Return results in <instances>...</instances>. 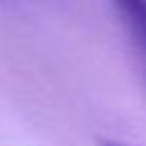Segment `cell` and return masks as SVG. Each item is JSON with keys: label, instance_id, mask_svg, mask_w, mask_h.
I'll list each match as a JSON object with an SVG mask.
<instances>
[{"label": "cell", "instance_id": "cell-1", "mask_svg": "<svg viewBox=\"0 0 146 146\" xmlns=\"http://www.w3.org/2000/svg\"><path fill=\"white\" fill-rule=\"evenodd\" d=\"M135 46L146 55V0H110Z\"/></svg>", "mask_w": 146, "mask_h": 146}, {"label": "cell", "instance_id": "cell-2", "mask_svg": "<svg viewBox=\"0 0 146 146\" xmlns=\"http://www.w3.org/2000/svg\"><path fill=\"white\" fill-rule=\"evenodd\" d=\"M98 146H130V144H123V141H116V139H98Z\"/></svg>", "mask_w": 146, "mask_h": 146}]
</instances>
